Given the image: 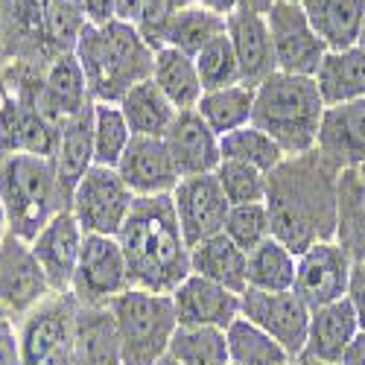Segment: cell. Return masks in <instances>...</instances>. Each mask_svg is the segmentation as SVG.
Listing matches in <instances>:
<instances>
[{
  "mask_svg": "<svg viewBox=\"0 0 365 365\" xmlns=\"http://www.w3.org/2000/svg\"><path fill=\"white\" fill-rule=\"evenodd\" d=\"M0 365H24L21 362V342H18V324L12 316L0 319Z\"/></svg>",
  "mask_w": 365,
  "mask_h": 365,
  "instance_id": "obj_44",
  "label": "cell"
},
{
  "mask_svg": "<svg viewBox=\"0 0 365 365\" xmlns=\"http://www.w3.org/2000/svg\"><path fill=\"white\" fill-rule=\"evenodd\" d=\"M225 342H228V359L231 365H287L295 362L281 342H275L269 333L249 319H234L225 327Z\"/></svg>",
  "mask_w": 365,
  "mask_h": 365,
  "instance_id": "obj_34",
  "label": "cell"
},
{
  "mask_svg": "<svg viewBox=\"0 0 365 365\" xmlns=\"http://www.w3.org/2000/svg\"><path fill=\"white\" fill-rule=\"evenodd\" d=\"M76 298L71 292L50 295L38 307L15 319L24 365H73Z\"/></svg>",
  "mask_w": 365,
  "mask_h": 365,
  "instance_id": "obj_7",
  "label": "cell"
},
{
  "mask_svg": "<svg viewBox=\"0 0 365 365\" xmlns=\"http://www.w3.org/2000/svg\"><path fill=\"white\" fill-rule=\"evenodd\" d=\"M225 33V18L202 4H190L178 9L161 29V47H175L187 56H196L205 44ZM158 47V50H161Z\"/></svg>",
  "mask_w": 365,
  "mask_h": 365,
  "instance_id": "obj_32",
  "label": "cell"
},
{
  "mask_svg": "<svg viewBox=\"0 0 365 365\" xmlns=\"http://www.w3.org/2000/svg\"><path fill=\"white\" fill-rule=\"evenodd\" d=\"M155 365H178V362H175V359H173V356H164V359H158V362H155Z\"/></svg>",
  "mask_w": 365,
  "mask_h": 365,
  "instance_id": "obj_54",
  "label": "cell"
},
{
  "mask_svg": "<svg viewBox=\"0 0 365 365\" xmlns=\"http://www.w3.org/2000/svg\"><path fill=\"white\" fill-rule=\"evenodd\" d=\"M26 100L33 103L38 108V114L56 129L62 126L68 117L79 114L82 108H88L91 103H94L91 94H88L85 73H82L73 53H58L53 62L44 68L38 85L29 91Z\"/></svg>",
  "mask_w": 365,
  "mask_h": 365,
  "instance_id": "obj_15",
  "label": "cell"
},
{
  "mask_svg": "<svg viewBox=\"0 0 365 365\" xmlns=\"http://www.w3.org/2000/svg\"><path fill=\"white\" fill-rule=\"evenodd\" d=\"M129 190L140 196H170L181 181L164 138H132L129 149L117 164Z\"/></svg>",
  "mask_w": 365,
  "mask_h": 365,
  "instance_id": "obj_18",
  "label": "cell"
},
{
  "mask_svg": "<svg viewBox=\"0 0 365 365\" xmlns=\"http://www.w3.org/2000/svg\"><path fill=\"white\" fill-rule=\"evenodd\" d=\"M316 149L336 170L365 164V100L327 106Z\"/></svg>",
  "mask_w": 365,
  "mask_h": 365,
  "instance_id": "obj_21",
  "label": "cell"
},
{
  "mask_svg": "<svg viewBox=\"0 0 365 365\" xmlns=\"http://www.w3.org/2000/svg\"><path fill=\"white\" fill-rule=\"evenodd\" d=\"M167 356L178 365H228V342L225 330L217 327H181L170 342Z\"/></svg>",
  "mask_w": 365,
  "mask_h": 365,
  "instance_id": "obj_37",
  "label": "cell"
},
{
  "mask_svg": "<svg viewBox=\"0 0 365 365\" xmlns=\"http://www.w3.org/2000/svg\"><path fill=\"white\" fill-rule=\"evenodd\" d=\"M117 106L123 111L135 138H167L170 126L178 117V108L161 94V88L152 79L126 91V97Z\"/></svg>",
  "mask_w": 365,
  "mask_h": 365,
  "instance_id": "obj_30",
  "label": "cell"
},
{
  "mask_svg": "<svg viewBox=\"0 0 365 365\" xmlns=\"http://www.w3.org/2000/svg\"><path fill=\"white\" fill-rule=\"evenodd\" d=\"M135 193L117 173V167H91L71 196V214L82 225L85 234L117 237L123 228L129 210L135 205Z\"/></svg>",
  "mask_w": 365,
  "mask_h": 365,
  "instance_id": "obj_9",
  "label": "cell"
},
{
  "mask_svg": "<svg viewBox=\"0 0 365 365\" xmlns=\"http://www.w3.org/2000/svg\"><path fill=\"white\" fill-rule=\"evenodd\" d=\"M73 56L94 103L117 106L126 97V91L152 79V68H155V47L129 21H111L106 26L88 24Z\"/></svg>",
  "mask_w": 365,
  "mask_h": 365,
  "instance_id": "obj_3",
  "label": "cell"
},
{
  "mask_svg": "<svg viewBox=\"0 0 365 365\" xmlns=\"http://www.w3.org/2000/svg\"><path fill=\"white\" fill-rule=\"evenodd\" d=\"M356 47L365 53V18H362V29H359V41H356Z\"/></svg>",
  "mask_w": 365,
  "mask_h": 365,
  "instance_id": "obj_53",
  "label": "cell"
},
{
  "mask_svg": "<svg viewBox=\"0 0 365 365\" xmlns=\"http://www.w3.org/2000/svg\"><path fill=\"white\" fill-rule=\"evenodd\" d=\"M12 234V228H9V217H6V207H4V199H0V246L6 242V237Z\"/></svg>",
  "mask_w": 365,
  "mask_h": 365,
  "instance_id": "obj_51",
  "label": "cell"
},
{
  "mask_svg": "<svg viewBox=\"0 0 365 365\" xmlns=\"http://www.w3.org/2000/svg\"><path fill=\"white\" fill-rule=\"evenodd\" d=\"M50 295V284L33 246L9 234L0 246V310L12 319H21Z\"/></svg>",
  "mask_w": 365,
  "mask_h": 365,
  "instance_id": "obj_14",
  "label": "cell"
},
{
  "mask_svg": "<svg viewBox=\"0 0 365 365\" xmlns=\"http://www.w3.org/2000/svg\"><path fill=\"white\" fill-rule=\"evenodd\" d=\"M94 167V103L82 108L79 114L68 117L56 135L53 149V170L58 178V187L71 207V196L85 173Z\"/></svg>",
  "mask_w": 365,
  "mask_h": 365,
  "instance_id": "obj_22",
  "label": "cell"
},
{
  "mask_svg": "<svg viewBox=\"0 0 365 365\" xmlns=\"http://www.w3.org/2000/svg\"><path fill=\"white\" fill-rule=\"evenodd\" d=\"M214 175L220 178V185L231 205L266 202V185H269L266 173H260L249 164H240V161H222Z\"/></svg>",
  "mask_w": 365,
  "mask_h": 365,
  "instance_id": "obj_42",
  "label": "cell"
},
{
  "mask_svg": "<svg viewBox=\"0 0 365 365\" xmlns=\"http://www.w3.org/2000/svg\"><path fill=\"white\" fill-rule=\"evenodd\" d=\"M310 307L295 295V289L287 292H263V289H246L240 295V316L252 324L263 327L275 342L284 345V351L298 359L307 345L310 330Z\"/></svg>",
  "mask_w": 365,
  "mask_h": 365,
  "instance_id": "obj_11",
  "label": "cell"
},
{
  "mask_svg": "<svg viewBox=\"0 0 365 365\" xmlns=\"http://www.w3.org/2000/svg\"><path fill=\"white\" fill-rule=\"evenodd\" d=\"M196 4H202L207 9H214L217 15L228 18L234 12H260V15H266L275 0H196Z\"/></svg>",
  "mask_w": 365,
  "mask_h": 365,
  "instance_id": "obj_45",
  "label": "cell"
},
{
  "mask_svg": "<svg viewBox=\"0 0 365 365\" xmlns=\"http://www.w3.org/2000/svg\"><path fill=\"white\" fill-rule=\"evenodd\" d=\"M266 24H269L278 71L292 76H316L319 65L327 56V44L319 38L301 4L275 0L272 9L266 12Z\"/></svg>",
  "mask_w": 365,
  "mask_h": 365,
  "instance_id": "obj_10",
  "label": "cell"
},
{
  "mask_svg": "<svg viewBox=\"0 0 365 365\" xmlns=\"http://www.w3.org/2000/svg\"><path fill=\"white\" fill-rule=\"evenodd\" d=\"M44 36L56 53H73L82 29L88 26L82 0H41Z\"/></svg>",
  "mask_w": 365,
  "mask_h": 365,
  "instance_id": "obj_39",
  "label": "cell"
},
{
  "mask_svg": "<svg viewBox=\"0 0 365 365\" xmlns=\"http://www.w3.org/2000/svg\"><path fill=\"white\" fill-rule=\"evenodd\" d=\"M287 365H298V359H295V362H287Z\"/></svg>",
  "mask_w": 365,
  "mask_h": 365,
  "instance_id": "obj_56",
  "label": "cell"
},
{
  "mask_svg": "<svg viewBox=\"0 0 365 365\" xmlns=\"http://www.w3.org/2000/svg\"><path fill=\"white\" fill-rule=\"evenodd\" d=\"M220 152H222V161H240V164H249L260 173H272L284 158L287 152L272 140L266 132H260L257 126H242L237 132H228L220 138Z\"/></svg>",
  "mask_w": 365,
  "mask_h": 365,
  "instance_id": "obj_36",
  "label": "cell"
},
{
  "mask_svg": "<svg viewBox=\"0 0 365 365\" xmlns=\"http://www.w3.org/2000/svg\"><path fill=\"white\" fill-rule=\"evenodd\" d=\"M339 365H365V327L356 333V339L351 342V348L345 351Z\"/></svg>",
  "mask_w": 365,
  "mask_h": 365,
  "instance_id": "obj_48",
  "label": "cell"
},
{
  "mask_svg": "<svg viewBox=\"0 0 365 365\" xmlns=\"http://www.w3.org/2000/svg\"><path fill=\"white\" fill-rule=\"evenodd\" d=\"M82 240H85V231L68 207V210H58L33 237V242H29L44 269V278H47L53 295L71 292V281H73L79 252H82Z\"/></svg>",
  "mask_w": 365,
  "mask_h": 365,
  "instance_id": "obj_16",
  "label": "cell"
},
{
  "mask_svg": "<svg viewBox=\"0 0 365 365\" xmlns=\"http://www.w3.org/2000/svg\"><path fill=\"white\" fill-rule=\"evenodd\" d=\"M164 143L170 149L173 164H175L181 178L217 173V167L222 164L220 135L205 123L196 108L178 111V117H175V123L170 126Z\"/></svg>",
  "mask_w": 365,
  "mask_h": 365,
  "instance_id": "obj_19",
  "label": "cell"
},
{
  "mask_svg": "<svg viewBox=\"0 0 365 365\" xmlns=\"http://www.w3.org/2000/svg\"><path fill=\"white\" fill-rule=\"evenodd\" d=\"M354 260L336 240L316 242L307 252H301L295 260V295L307 304L310 310L324 304L342 301L348 295Z\"/></svg>",
  "mask_w": 365,
  "mask_h": 365,
  "instance_id": "obj_13",
  "label": "cell"
},
{
  "mask_svg": "<svg viewBox=\"0 0 365 365\" xmlns=\"http://www.w3.org/2000/svg\"><path fill=\"white\" fill-rule=\"evenodd\" d=\"M73 365H126L123 342L108 307H76Z\"/></svg>",
  "mask_w": 365,
  "mask_h": 365,
  "instance_id": "obj_25",
  "label": "cell"
},
{
  "mask_svg": "<svg viewBox=\"0 0 365 365\" xmlns=\"http://www.w3.org/2000/svg\"><path fill=\"white\" fill-rule=\"evenodd\" d=\"M170 196H173V205H175V217H178L181 234H185L190 249L199 246L202 240L217 237V234L225 231L231 202H228L220 178L214 173L181 178Z\"/></svg>",
  "mask_w": 365,
  "mask_h": 365,
  "instance_id": "obj_12",
  "label": "cell"
},
{
  "mask_svg": "<svg viewBox=\"0 0 365 365\" xmlns=\"http://www.w3.org/2000/svg\"><path fill=\"white\" fill-rule=\"evenodd\" d=\"M58 129L50 126L26 97L4 94L0 100V152H33L53 158Z\"/></svg>",
  "mask_w": 365,
  "mask_h": 365,
  "instance_id": "obj_23",
  "label": "cell"
},
{
  "mask_svg": "<svg viewBox=\"0 0 365 365\" xmlns=\"http://www.w3.org/2000/svg\"><path fill=\"white\" fill-rule=\"evenodd\" d=\"M132 287L170 295L190 275V246L181 234L173 196H140L117 234Z\"/></svg>",
  "mask_w": 365,
  "mask_h": 365,
  "instance_id": "obj_2",
  "label": "cell"
},
{
  "mask_svg": "<svg viewBox=\"0 0 365 365\" xmlns=\"http://www.w3.org/2000/svg\"><path fill=\"white\" fill-rule=\"evenodd\" d=\"M0 199L12 234L26 242H33L58 210H68L53 158L33 152H0Z\"/></svg>",
  "mask_w": 365,
  "mask_h": 365,
  "instance_id": "obj_5",
  "label": "cell"
},
{
  "mask_svg": "<svg viewBox=\"0 0 365 365\" xmlns=\"http://www.w3.org/2000/svg\"><path fill=\"white\" fill-rule=\"evenodd\" d=\"M6 94V29H4V12H0V100Z\"/></svg>",
  "mask_w": 365,
  "mask_h": 365,
  "instance_id": "obj_50",
  "label": "cell"
},
{
  "mask_svg": "<svg viewBox=\"0 0 365 365\" xmlns=\"http://www.w3.org/2000/svg\"><path fill=\"white\" fill-rule=\"evenodd\" d=\"M316 85L324 106H342L365 100V53L359 47L327 50L316 71Z\"/></svg>",
  "mask_w": 365,
  "mask_h": 365,
  "instance_id": "obj_27",
  "label": "cell"
},
{
  "mask_svg": "<svg viewBox=\"0 0 365 365\" xmlns=\"http://www.w3.org/2000/svg\"><path fill=\"white\" fill-rule=\"evenodd\" d=\"M362 330L354 307L348 298L324 304L310 313V330H307V345H304L301 356H310L319 362H333L339 365L351 342L356 339V333ZM298 356V359H301Z\"/></svg>",
  "mask_w": 365,
  "mask_h": 365,
  "instance_id": "obj_24",
  "label": "cell"
},
{
  "mask_svg": "<svg viewBox=\"0 0 365 365\" xmlns=\"http://www.w3.org/2000/svg\"><path fill=\"white\" fill-rule=\"evenodd\" d=\"M336 242L354 263H365V164L339 173Z\"/></svg>",
  "mask_w": 365,
  "mask_h": 365,
  "instance_id": "obj_29",
  "label": "cell"
},
{
  "mask_svg": "<svg viewBox=\"0 0 365 365\" xmlns=\"http://www.w3.org/2000/svg\"><path fill=\"white\" fill-rule=\"evenodd\" d=\"M190 272L237 295L249 289V255L222 231L190 249Z\"/></svg>",
  "mask_w": 365,
  "mask_h": 365,
  "instance_id": "obj_26",
  "label": "cell"
},
{
  "mask_svg": "<svg viewBox=\"0 0 365 365\" xmlns=\"http://www.w3.org/2000/svg\"><path fill=\"white\" fill-rule=\"evenodd\" d=\"M108 310L114 316L126 365H155L167 356L170 342L178 330L173 298L149 289H126L117 295Z\"/></svg>",
  "mask_w": 365,
  "mask_h": 365,
  "instance_id": "obj_6",
  "label": "cell"
},
{
  "mask_svg": "<svg viewBox=\"0 0 365 365\" xmlns=\"http://www.w3.org/2000/svg\"><path fill=\"white\" fill-rule=\"evenodd\" d=\"M152 82L161 88V94L178 108L190 111L199 106L205 88L196 71L193 56L181 53L175 47H161L155 50V68H152Z\"/></svg>",
  "mask_w": 365,
  "mask_h": 365,
  "instance_id": "obj_31",
  "label": "cell"
},
{
  "mask_svg": "<svg viewBox=\"0 0 365 365\" xmlns=\"http://www.w3.org/2000/svg\"><path fill=\"white\" fill-rule=\"evenodd\" d=\"M228 365H231V362H228Z\"/></svg>",
  "mask_w": 365,
  "mask_h": 365,
  "instance_id": "obj_58",
  "label": "cell"
},
{
  "mask_svg": "<svg viewBox=\"0 0 365 365\" xmlns=\"http://www.w3.org/2000/svg\"><path fill=\"white\" fill-rule=\"evenodd\" d=\"M348 304L354 307L359 324L365 327V263H354L351 269V281H348Z\"/></svg>",
  "mask_w": 365,
  "mask_h": 365,
  "instance_id": "obj_46",
  "label": "cell"
},
{
  "mask_svg": "<svg viewBox=\"0 0 365 365\" xmlns=\"http://www.w3.org/2000/svg\"><path fill=\"white\" fill-rule=\"evenodd\" d=\"M82 9H85L88 24H94V26H106L117 21V0H82Z\"/></svg>",
  "mask_w": 365,
  "mask_h": 365,
  "instance_id": "obj_47",
  "label": "cell"
},
{
  "mask_svg": "<svg viewBox=\"0 0 365 365\" xmlns=\"http://www.w3.org/2000/svg\"><path fill=\"white\" fill-rule=\"evenodd\" d=\"M132 289L129 263L117 237L85 234L79 263L71 281V295L82 307H108V304Z\"/></svg>",
  "mask_w": 365,
  "mask_h": 365,
  "instance_id": "obj_8",
  "label": "cell"
},
{
  "mask_svg": "<svg viewBox=\"0 0 365 365\" xmlns=\"http://www.w3.org/2000/svg\"><path fill=\"white\" fill-rule=\"evenodd\" d=\"M295 255L281 240L269 237L255 252H249V289L287 292L295 287Z\"/></svg>",
  "mask_w": 365,
  "mask_h": 365,
  "instance_id": "obj_35",
  "label": "cell"
},
{
  "mask_svg": "<svg viewBox=\"0 0 365 365\" xmlns=\"http://www.w3.org/2000/svg\"><path fill=\"white\" fill-rule=\"evenodd\" d=\"M225 33L231 38L237 65H240V82L257 88L278 71L275 50H272V36L266 15L260 12H234L225 18Z\"/></svg>",
  "mask_w": 365,
  "mask_h": 365,
  "instance_id": "obj_20",
  "label": "cell"
},
{
  "mask_svg": "<svg viewBox=\"0 0 365 365\" xmlns=\"http://www.w3.org/2000/svg\"><path fill=\"white\" fill-rule=\"evenodd\" d=\"M324 100L313 76H292L275 71L255 88L252 126L266 132L287 155H304L316 149Z\"/></svg>",
  "mask_w": 365,
  "mask_h": 365,
  "instance_id": "obj_4",
  "label": "cell"
},
{
  "mask_svg": "<svg viewBox=\"0 0 365 365\" xmlns=\"http://www.w3.org/2000/svg\"><path fill=\"white\" fill-rule=\"evenodd\" d=\"M289 4H301V0H289Z\"/></svg>",
  "mask_w": 365,
  "mask_h": 365,
  "instance_id": "obj_57",
  "label": "cell"
},
{
  "mask_svg": "<svg viewBox=\"0 0 365 365\" xmlns=\"http://www.w3.org/2000/svg\"><path fill=\"white\" fill-rule=\"evenodd\" d=\"M170 298L181 327L225 330L234 319H240V295L193 272L170 292Z\"/></svg>",
  "mask_w": 365,
  "mask_h": 365,
  "instance_id": "obj_17",
  "label": "cell"
},
{
  "mask_svg": "<svg viewBox=\"0 0 365 365\" xmlns=\"http://www.w3.org/2000/svg\"><path fill=\"white\" fill-rule=\"evenodd\" d=\"M298 365H333V362H319V359H310V356H301Z\"/></svg>",
  "mask_w": 365,
  "mask_h": 365,
  "instance_id": "obj_52",
  "label": "cell"
},
{
  "mask_svg": "<svg viewBox=\"0 0 365 365\" xmlns=\"http://www.w3.org/2000/svg\"><path fill=\"white\" fill-rule=\"evenodd\" d=\"M225 234H228L246 255L255 252L260 242H266V240L272 237V220H269L266 202L231 205L228 220H225Z\"/></svg>",
  "mask_w": 365,
  "mask_h": 365,
  "instance_id": "obj_41",
  "label": "cell"
},
{
  "mask_svg": "<svg viewBox=\"0 0 365 365\" xmlns=\"http://www.w3.org/2000/svg\"><path fill=\"white\" fill-rule=\"evenodd\" d=\"M132 129L114 103H94V164L117 167L132 143Z\"/></svg>",
  "mask_w": 365,
  "mask_h": 365,
  "instance_id": "obj_38",
  "label": "cell"
},
{
  "mask_svg": "<svg viewBox=\"0 0 365 365\" xmlns=\"http://www.w3.org/2000/svg\"><path fill=\"white\" fill-rule=\"evenodd\" d=\"M140 9H143V0H117V21L138 24Z\"/></svg>",
  "mask_w": 365,
  "mask_h": 365,
  "instance_id": "obj_49",
  "label": "cell"
},
{
  "mask_svg": "<svg viewBox=\"0 0 365 365\" xmlns=\"http://www.w3.org/2000/svg\"><path fill=\"white\" fill-rule=\"evenodd\" d=\"M196 4V0H143V9H140V18H138V29H140V36L152 44V47H161V29L164 24L178 12V9H185Z\"/></svg>",
  "mask_w": 365,
  "mask_h": 365,
  "instance_id": "obj_43",
  "label": "cell"
},
{
  "mask_svg": "<svg viewBox=\"0 0 365 365\" xmlns=\"http://www.w3.org/2000/svg\"><path fill=\"white\" fill-rule=\"evenodd\" d=\"M4 316H9V313H4V310H0V319H4Z\"/></svg>",
  "mask_w": 365,
  "mask_h": 365,
  "instance_id": "obj_55",
  "label": "cell"
},
{
  "mask_svg": "<svg viewBox=\"0 0 365 365\" xmlns=\"http://www.w3.org/2000/svg\"><path fill=\"white\" fill-rule=\"evenodd\" d=\"M193 62H196V71H199V79H202L205 91L240 85V65H237V56H234L228 33L217 36L210 44H205L193 56Z\"/></svg>",
  "mask_w": 365,
  "mask_h": 365,
  "instance_id": "obj_40",
  "label": "cell"
},
{
  "mask_svg": "<svg viewBox=\"0 0 365 365\" xmlns=\"http://www.w3.org/2000/svg\"><path fill=\"white\" fill-rule=\"evenodd\" d=\"M339 173L319 149L287 155L266 178L272 237L298 257L316 242L336 240Z\"/></svg>",
  "mask_w": 365,
  "mask_h": 365,
  "instance_id": "obj_1",
  "label": "cell"
},
{
  "mask_svg": "<svg viewBox=\"0 0 365 365\" xmlns=\"http://www.w3.org/2000/svg\"><path fill=\"white\" fill-rule=\"evenodd\" d=\"M301 9L327 50L356 47L365 18V0H301Z\"/></svg>",
  "mask_w": 365,
  "mask_h": 365,
  "instance_id": "obj_28",
  "label": "cell"
},
{
  "mask_svg": "<svg viewBox=\"0 0 365 365\" xmlns=\"http://www.w3.org/2000/svg\"><path fill=\"white\" fill-rule=\"evenodd\" d=\"M196 111L220 138L228 132H237L252 123L255 88L240 82V85H228V88H217V91H205Z\"/></svg>",
  "mask_w": 365,
  "mask_h": 365,
  "instance_id": "obj_33",
  "label": "cell"
}]
</instances>
